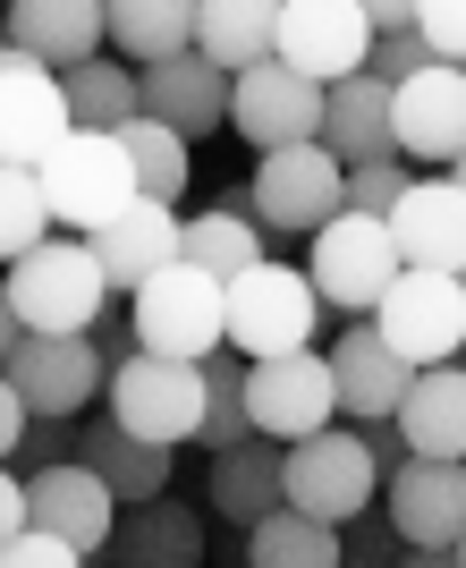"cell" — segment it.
<instances>
[{"instance_id": "cell-17", "label": "cell", "mask_w": 466, "mask_h": 568, "mask_svg": "<svg viewBox=\"0 0 466 568\" xmlns=\"http://www.w3.org/2000/svg\"><path fill=\"white\" fill-rule=\"evenodd\" d=\"M391 237H398V263H407V272L458 281L466 272V187L449 170H424L416 187H407V204L391 213Z\"/></svg>"}, {"instance_id": "cell-8", "label": "cell", "mask_w": 466, "mask_h": 568, "mask_svg": "<svg viewBox=\"0 0 466 568\" xmlns=\"http://www.w3.org/2000/svg\"><path fill=\"white\" fill-rule=\"evenodd\" d=\"M373 18L365 0H280V69L314 77V85H348V77H373Z\"/></svg>"}, {"instance_id": "cell-47", "label": "cell", "mask_w": 466, "mask_h": 568, "mask_svg": "<svg viewBox=\"0 0 466 568\" xmlns=\"http://www.w3.org/2000/svg\"><path fill=\"white\" fill-rule=\"evenodd\" d=\"M458 288H466V272H458Z\"/></svg>"}, {"instance_id": "cell-5", "label": "cell", "mask_w": 466, "mask_h": 568, "mask_svg": "<svg viewBox=\"0 0 466 568\" xmlns=\"http://www.w3.org/2000/svg\"><path fill=\"white\" fill-rule=\"evenodd\" d=\"M43 195H51V213H60V230L77 237H102L128 204H136V162H128V144L102 136V128H77L60 153L43 162Z\"/></svg>"}, {"instance_id": "cell-32", "label": "cell", "mask_w": 466, "mask_h": 568, "mask_svg": "<svg viewBox=\"0 0 466 568\" xmlns=\"http://www.w3.org/2000/svg\"><path fill=\"white\" fill-rule=\"evenodd\" d=\"M119 144H128V162H136V187L153 195V204H170V213H179L186 179H195V144H186L179 128H162V119H128V128H119Z\"/></svg>"}, {"instance_id": "cell-44", "label": "cell", "mask_w": 466, "mask_h": 568, "mask_svg": "<svg viewBox=\"0 0 466 568\" xmlns=\"http://www.w3.org/2000/svg\"><path fill=\"white\" fill-rule=\"evenodd\" d=\"M398 568H458V551H407Z\"/></svg>"}, {"instance_id": "cell-31", "label": "cell", "mask_w": 466, "mask_h": 568, "mask_svg": "<svg viewBox=\"0 0 466 568\" xmlns=\"http://www.w3.org/2000/svg\"><path fill=\"white\" fill-rule=\"evenodd\" d=\"M246 568H348V544H340V526L280 509V518H263L246 535Z\"/></svg>"}, {"instance_id": "cell-4", "label": "cell", "mask_w": 466, "mask_h": 568, "mask_svg": "<svg viewBox=\"0 0 466 568\" xmlns=\"http://www.w3.org/2000/svg\"><path fill=\"white\" fill-rule=\"evenodd\" d=\"M305 272H314L323 306L340 314V332H348V323H373V314H382V297L398 288V272H407V263H398V237H391V221L340 213L323 237H314Z\"/></svg>"}, {"instance_id": "cell-33", "label": "cell", "mask_w": 466, "mask_h": 568, "mask_svg": "<svg viewBox=\"0 0 466 568\" xmlns=\"http://www.w3.org/2000/svg\"><path fill=\"white\" fill-rule=\"evenodd\" d=\"M69 111H77V128L119 136L128 119H144V77L128 69V60H85V69L69 77Z\"/></svg>"}, {"instance_id": "cell-1", "label": "cell", "mask_w": 466, "mask_h": 568, "mask_svg": "<svg viewBox=\"0 0 466 568\" xmlns=\"http://www.w3.org/2000/svg\"><path fill=\"white\" fill-rule=\"evenodd\" d=\"M0 314L34 339H93L102 314H119V288L102 272L85 237H51L43 255L9 263V288H0Z\"/></svg>"}, {"instance_id": "cell-36", "label": "cell", "mask_w": 466, "mask_h": 568, "mask_svg": "<svg viewBox=\"0 0 466 568\" xmlns=\"http://www.w3.org/2000/svg\"><path fill=\"white\" fill-rule=\"evenodd\" d=\"M424 170L416 162H365V170H348V213H365V221H391L398 204H407V187H416Z\"/></svg>"}, {"instance_id": "cell-11", "label": "cell", "mask_w": 466, "mask_h": 568, "mask_svg": "<svg viewBox=\"0 0 466 568\" xmlns=\"http://www.w3.org/2000/svg\"><path fill=\"white\" fill-rule=\"evenodd\" d=\"M69 136H77L69 77L43 69V60H26V51H0V162L43 170Z\"/></svg>"}, {"instance_id": "cell-38", "label": "cell", "mask_w": 466, "mask_h": 568, "mask_svg": "<svg viewBox=\"0 0 466 568\" xmlns=\"http://www.w3.org/2000/svg\"><path fill=\"white\" fill-rule=\"evenodd\" d=\"M416 34L433 43V60H442V69H466V0H424Z\"/></svg>"}, {"instance_id": "cell-22", "label": "cell", "mask_w": 466, "mask_h": 568, "mask_svg": "<svg viewBox=\"0 0 466 568\" xmlns=\"http://www.w3.org/2000/svg\"><path fill=\"white\" fill-rule=\"evenodd\" d=\"M204 509L221 526H237V535H255L263 518H280L288 509V442H237V450H221L212 458V493H204Z\"/></svg>"}, {"instance_id": "cell-46", "label": "cell", "mask_w": 466, "mask_h": 568, "mask_svg": "<svg viewBox=\"0 0 466 568\" xmlns=\"http://www.w3.org/2000/svg\"><path fill=\"white\" fill-rule=\"evenodd\" d=\"M458 568H466V544H458Z\"/></svg>"}, {"instance_id": "cell-2", "label": "cell", "mask_w": 466, "mask_h": 568, "mask_svg": "<svg viewBox=\"0 0 466 568\" xmlns=\"http://www.w3.org/2000/svg\"><path fill=\"white\" fill-rule=\"evenodd\" d=\"M128 323H136V348L144 356H170V365H212V356L230 348V288L179 263L162 281H144L128 297Z\"/></svg>"}, {"instance_id": "cell-28", "label": "cell", "mask_w": 466, "mask_h": 568, "mask_svg": "<svg viewBox=\"0 0 466 568\" xmlns=\"http://www.w3.org/2000/svg\"><path fill=\"white\" fill-rule=\"evenodd\" d=\"M323 144H331V153H340L348 170H365V162H391V153H398L391 85H382V77H348V85H331V111H323Z\"/></svg>"}, {"instance_id": "cell-7", "label": "cell", "mask_w": 466, "mask_h": 568, "mask_svg": "<svg viewBox=\"0 0 466 568\" xmlns=\"http://www.w3.org/2000/svg\"><path fill=\"white\" fill-rule=\"evenodd\" d=\"M255 221L272 237H323L331 221L348 213V162L331 144H288V153H263L255 162Z\"/></svg>"}, {"instance_id": "cell-21", "label": "cell", "mask_w": 466, "mask_h": 568, "mask_svg": "<svg viewBox=\"0 0 466 568\" xmlns=\"http://www.w3.org/2000/svg\"><path fill=\"white\" fill-rule=\"evenodd\" d=\"M111 43V9L102 0H9V51L43 60V69L77 77Z\"/></svg>"}, {"instance_id": "cell-19", "label": "cell", "mask_w": 466, "mask_h": 568, "mask_svg": "<svg viewBox=\"0 0 466 568\" xmlns=\"http://www.w3.org/2000/svg\"><path fill=\"white\" fill-rule=\"evenodd\" d=\"M331 374H340V416L348 425H398V407L416 390V365L373 323H348V332L331 339Z\"/></svg>"}, {"instance_id": "cell-18", "label": "cell", "mask_w": 466, "mask_h": 568, "mask_svg": "<svg viewBox=\"0 0 466 568\" xmlns=\"http://www.w3.org/2000/svg\"><path fill=\"white\" fill-rule=\"evenodd\" d=\"M391 119H398V162L458 170L466 162V69H442V60H433L416 85L391 94Z\"/></svg>"}, {"instance_id": "cell-14", "label": "cell", "mask_w": 466, "mask_h": 568, "mask_svg": "<svg viewBox=\"0 0 466 568\" xmlns=\"http://www.w3.org/2000/svg\"><path fill=\"white\" fill-rule=\"evenodd\" d=\"M9 390H18L43 425H77L93 390H111V356L93 339H9Z\"/></svg>"}, {"instance_id": "cell-10", "label": "cell", "mask_w": 466, "mask_h": 568, "mask_svg": "<svg viewBox=\"0 0 466 568\" xmlns=\"http://www.w3.org/2000/svg\"><path fill=\"white\" fill-rule=\"evenodd\" d=\"M246 407H255V433L263 442H314V433L340 425V374H331L323 348H297V356H272V365H246Z\"/></svg>"}, {"instance_id": "cell-43", "label": "cell", "mask_w": 466, "mask_h": 568, "mask_svg": "<svg viewBox=\"0 0 466 568\" xmlns=\"http://www.w3.org/2000/svg\"><path fill=\"white\" fill-rule=\"evenodd\" d=\"M365 18H373V34H416L424 0H365Z\"/></svg>"}, {"instance_id": "cell-41", "label": "cell", "mask_w": 466, "mask_h": 568, "mask_svg": "<svg viewBox=\"0 0 466 568\" xmlns=\"http://www.w3.org/2000/svg\"><path fill=\"white\" fill-rule=\"evenodd\" d=\"M0 568H85V551L51 544V535H18V544H0Z\"/></svg>"}, {"instance_id": "cell-39", "label": "cell", "mask_w": 466, "mask_h": 568, "mask_svg": "<svg viewBox=\"0 0 466 568\" xmlns=\"http://www.w3.org/2000/svg\"><path fill=\"white\" fill-rule=\"evenodd\" d=\"M433 69V43H424V34H382V43H373V77H382V85H416V77Z\"/></svg>"}, {"instance_id": "cell-30", "label": "cell", "mask_w": 466, "mask_h": 568, "mask_svg": "<svg viewBox=\"0 0 466 568\" xmlns=\"http://www.w3.org/2000/svg\"><path fill=\"white\" fill-rule=\"evenodd\" d=\"M263 237H272V230H263L255 213H221V204H204V213H186V263L230 288V281H246L255 263H272Z\"/></svg>"}, {"instance_id": "cell-20", "label": "cell", "mask_w": 466, "mask_h": 568, "mask_svg": "<svg viewBox=\"0 0 466 568\" xmlns=\"http://www.w3.org/2000/svg\"><path fill=\"white\" fill-rule=\"evenodd\" d=\"M85 246L102 255V272H111L119 297H136L144 281H162V272H179V263H186V213L136 195V204H128L102 237H85Z\"/></svg>"}, {"instance_id": "cell-6", "label": "cell", "mask_w": 466, "mask_h": 568, "mask_svg": "<svg viewBox=\"0 0 466 568\" xmlns=\"http://www.w3.org/2000/svg\"><path fill=\"white\" fill-rule=\"evenodd\" d=\"M111 425H128L153 450H179V442H204V407H212V374L204 365H170V356H136L111 374Z\"/></svg>"}, {"instance_id": "cell-37", "label": "cell", "mask_w": 466, "mask_h": 568, "mask_svg": "<svg viewBox=\"0 0 466 568\" xmlns=\"http://www.w3.org/2000/svg\"><path fill=\"white\" fill-rule=\"evenodd\" d=\"M340 544H348V568H398L407 560V535L391 526V509H365L356 526H340Z\"/></svg>"}, {"instance_id": "cell-45", "label": "cell", "mask_w": 466, "mask_h": 568, "mask_svg": "<svg viewBox=\"0 0 466 568\" xmlns=\"http://www.w3.org/2000/svg\"><path fill=\"white\" fill-rule=\"evenodd\" d=\"M449 179H458V187H466V162H458V170H449Z\"/></svg>"}, {"instance_id": "cell-34", "label": "cell", "mask_w": 466, "mask_h": 568, "mask_svg": "<svg viewBox=\"0 0 466 568\" xmlns=\"http://www.w3.org/2000/svg\"><path fill=\"white\" fill-rule=\"evenodd\" d=\"M51 237H60V213L43 195V170H0V255L26 263V255H43Z\"/></svg>"}, {"instance_id": "cell-40", "label": "cell", "mask_w": 466, "mask_h": 568, "mask_svg": "<svg viewBox=\"0 0 466 568\" xmlns=\"http://www.w3.org/2000/svg\"><path fill=\"white\" fill-rule=\"evenodd\" d=\"M69 442H77L69 425H34V442H26V450L9 458V475H51V467H69V458H77Z\"/></svg>"}, {"instance_id": "cell-35", "label": "cell", "mask_w": 466, "mask_h": 568, "mask_svg": "<svg viewBox=\"0 0 466 568\" xmlns=\"http://www.w3.org/2000/svg\"><path fill=\"white\" fill-rule=\"evenodd\" d=\"M212 407H204V450H237V442H255V407H246V365L237 356H212Z\"/></svg>"}, {"instance_id": "cell-13", "label": "cell", "mask_w": 466, "mask_h": 568, "mask_svg": "<svg viewBox=\"0 0 466 568\" xmlns=\"http://www.w3.org/2000/svg\"><path fill=\"white\" fill-rule=\"evenodd\" d=\"M323 111L331 94L314 85V77L280 69V60H263V69H246L230 85V128L255 153H288V144H323Z\"/></svg>"}, {"instance_id": "cell-9", "label": "cell", "mask_w": 466, "mask_h": 568, "mask_svg": "<svg viewBox=\"0 0 466 568\" xmlns=\"http://www.w3.org/2000/svg\"><path fill=\"white\" fill-rule=\"evenodd\" d=\"M373 500H382V467H373L356 425H331L288 450V509H305L323 526H356Z\"/></svg>"}, {"instance_id": "cell-26", "label": "cell", "mask_w": 466, "mask_h": 568, "mask_svg": "<svg viewBox=\"0 0 466 568\" xmlns=\"http://www.w3.org/2000/svg\"><path fill=\"white\" fill-rule=\"evenodd\" d=\"M195 26H204V0H111V51L128 69H170L195 51Z\"/></svg>"}, {"instance_id": "cell-24", "label": "cell", "mask_w": 466, "mask_h": 568, "mask_svg": "<svg viewBox=\"0 0 466 568\" xmlns=\"http://www.w3.org/2000/svg\"><path fill=\"white\" fill-rule=\"evenodd\" d=\"M77 458H85L102 484H111L128 509H153V500H170V467H179V450H153V442H136L128 425H85L77 433Z\"/></svg>"}, {"instance_id": "cell-25", "label": "cell", "mask_w": 466, "mask_h": 568, "mask_svg": "<svg viewBox=\"0 0 466 568\" xmlns=\"http://www.w3.org/2000/svg\"><path fill=\"white\" fill-rule=\"evenodd\" d=\"M102 560L111 568H204V509H186V500L128 509Z\"/></svg>"}, {"instance_id": "cell-42", "label": "cell", "mask_w": 466, "mask_h": 568, "mask_svg": "<svg viewBox=\"0 0 466 568\" xmlns=\"http://www.w3.org/2000/svg\"><path fill=\"white\" fill-rule=\"evenodd\" d=\"M34 425H43V416H34V407H26V399H18V390H0V450L18 458V450H26V442H34Z\"/></svg>"}, {"instance_id": "cell-29", "label": "cell", "mask_w": 466, "mask_h": 568, "mask_svg": "<svg viewBox=\"0 0 466 568\" xmlns=\"http://www.w3.org/2000/svg\"><path fill=\"white\" fill-rule=\"evenodd\" d=\"M195 51H204L221 77H246V69H263V60H280V0H204Z\"/></svg>"}, {"instance_id": "cell-3", "label": "cell", "mask_w": 466, "mask_h": 568, "mask_svg": "<svg viewBox=\"0 0 466 568\" xmlns=\"http://www.w3.org/2000/svg\"><path fill=\"white\" fill-rule=\"evenodd\" d=\"M323 288H314V272H297V263H255L246 281H230V348L246 356V365H272V356H297L314 348V332H323Z\"/></svg>"}, {"instance_id": "cell-23", "label": "cell", "mask_w": 466, "mask_h": 568, "mask_svg": "<svg viewBox=\"0 0 466 568\" xmlns=\"http://www.w3.org/2000/svg\"><path fill=\"white\" fill-rule=\"evenodd\" d=\"M230 85L237 77H221L204 51H186L170 69H144V119H162V128H179V136L195 144V136H212V128H230Z\"/></svg>"}, {"instance_id": "cell-15", "label": "cell", "mask_w": 466, "mask_h": 568, "mask_svg": "<svg viewBox=\"0 0 466 568\" xmlns=\"http://www.w3.org/2000/svg\"><path fill=\"white\" fill-rule=\"evenodd\" d=\"M382 509L407 535V551H458L466 544V467L458 458H407L382 484Z\"/></svg>"}, {"instance_id": "cell-12", "label": "cell", "mask_w": 466, "mask_h": 568, "mask_svg": "<svg viewBox=\"0 0 466 568\" xmlns=\"http://www.w3.org/2000/svg\"><path fill=\"white\" fill-rule=\"evenodd\" d=\"M373 332L391 339L416 374L458 365V348H466V288L442 281V272H398V288L382 297V314H373Z\"/></svg>"}, {"instance_id": "cell-27", "label": "cell", "mask_w": 466, "mask_h": 568, "mask_svg": "<svg viewBox=\"0 0 466 568\" xmlns=\"http://www.w3.org/2000/svg\"><path fill=\"white\" fill-rule=\"evenodd\" d=\"M398 442H407V458H458L466 467V365L416 374V390L398 407Z\"/></svg>"}, {"instance_id": "cell-16", "label": "cell", "mask_w": 466, "mask_h": 568, "mask_svg": "<svg viewBox=\"0 0 466 568\" xmlns=\"http://www.w3.org/2000/svg\"><path fill=\"white\" fill-rule=\"evenodd\" d=\"M26 500H34V535L77 544L85 560H93V551H111L119 518H128V500H119L85 458H69V467H51V475H26Z\"/></svg>"}]
</instances>
